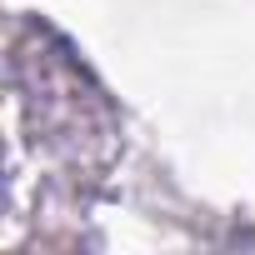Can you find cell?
I'll list each match as a JSON object with an SVG mask.
<instances>
[{"instance_id":"obj_1","label":"cell","mask_w":255,"mask_h":255,"mask_svg":"<svg viewBox=\"0 0 255 255\" xmlns=\"http://www.w3.org/2000/svg\"><path fill=\"white\" fill-rule=\"evenodd\" d=\"M135 5H145V10H175V15H190V10H210V5H220V0H135Z\"/></svg>"}]
</instances>
